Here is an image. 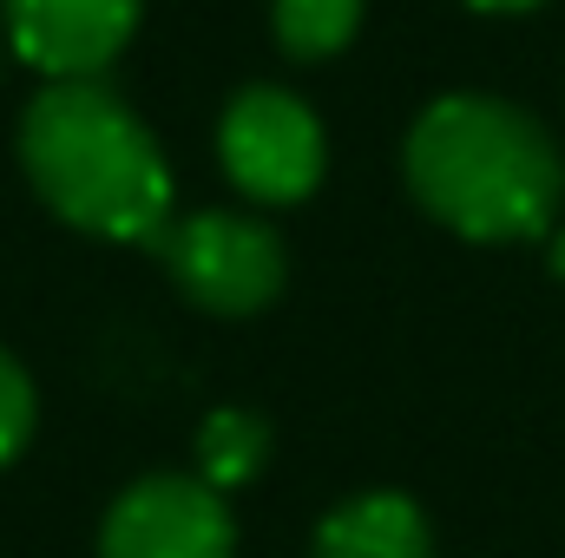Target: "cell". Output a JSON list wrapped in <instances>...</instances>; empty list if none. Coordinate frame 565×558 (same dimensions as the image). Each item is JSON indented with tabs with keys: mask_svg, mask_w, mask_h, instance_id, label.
I'll return each mask as SVG.
<instances>
[{
	"mask_svg": "<svg viewBox=\"0 0 565 558\" xmlns=\"http://www.w3.org/2000/svg\"><path fill=\"white\" fill-rule=\"evenodd\" d=\"M145 0H0V26L20 66L46 86L99 79L139 33Z\"/></svg>",
	"mask_w": 565,
	"mask_h": 558,
	"instance_id": "8992f818",
	"label": "cell"
},
{
	"mask_svg": "<svg viewBox=\"0 0 565 558\" xmlns=\"http://www.w3.org/2000/svg\"><path fill=\"white\" fill-rule=\"evenodd\" d=\"M467 7H480V13H526V7H540V0H467Z\"/></svg>",
	"mask_w": 565,
	"mask_h": 558,
	"instance_id": "8fae6325",
	"label": "cell"
},
{
	"mask_svg": "<svg viewBox=\"0 0 565 558\" xmlns=\"http://www.w3.org/2000/svg\"><path fill=\"white\" fill-rule=\"evenodd\" d=\"M191 453H198L191 473L231 500L237 486H250V480L264 473V460H270V420L250 415V408H217V415H204Z\"/></svg>",
	"mask_w": 565,
	"mask_h": 558,
	"instance_id": "ba28073f",
	"label": "cell"
},
{
	"mask_svg": "<svg viewBox=\"0 0 565 558\" xmlns=\"http://www.w3.org/2000/svg\"><path fill=\"white\" fill-rule=\"evenodd\" d=\"M20 171L40 204L106 244H158L171 224V164L139 112L99 86H40L20 112Z\"/></svg>",
	"mask_w": 565,
	"mask_h": 558,
	"instance_id": "7a4b0ae2",
	"label": "cell"
},
{
	"mask_svg": "<svg viewBox=\"0 0 565 558\" xmlns=\"http://www.w3.org/2000/svg\"><path fill=\"white\" fill-rule=\"evenodd\" d=\"M151 250H158L164 277L178 282V296L198 302L204 315H257L282 296V277H289L282 237L244 211L171 217Z\"/></svg>",
	"mask_w": 565,
	"mask_h": 558,
	"instance_id": "3957f363",
	"label": "cell"
},
{
	"mask_svg": "<svg viewBox=\"0 0 565 558\" xmlns=\"http://www.w3.org/2000/svg\"><path fill=\"white\" fill-rule=\"evenodd\" d=\"M217 158L250 204H302L329 171V139L296 93L244 86L217 119Z\"/></svg>",
	"mask_w": 565,
	"mask_h": 558,
	"instance_id": "277c9868",
	"label": "cell"
},
{
	"mask_svg": "<svg viewBox=\"0 0 565 558\" xmlns=\"http://www.w3.org/2000/svg\"><path fill=\"white\" fill-rule=\"evenodd\" d=\"M99 558H237V519L198 473H145L99 526Z\"/></svg>",
	"mask_w": 565,
	"mask_h": 558,
	"instance_id": "5b68a950",
	"label": "cell"
},
{
	"mask_svg": "<svg viewBox=\"0 0 565 558\" xmlns=\"http://www.w3.org/2000/svg\"><path fill=\"white\" fill-rule=\"evenodd\" d=\"M33 415H40V401H33V375L0 348V466L26 453V440H33Z\"/></svg>",
	"mask_w": 565,
	"mask_h": 558,
	"instance_id": "30bf717a",
	"label": "cell"
},
{
	"mask_svg": "<svg viewBox=\"0 0 565 558\" xmlns=\"http://www.w3.org/2000/svg\"><path fill=\"white\" fill-rule=\"evenodd\" d=\"M408 191L467 244H533L565 204V158L546 126L487 93H447L408 126Z\"/></svg>",
	"mask_w": 565,
	"mask_h": 558,
	"instance_id": "6da1fadb",
	"label": "cell"
},
{
	"mask_svg": "<svg viewBox=\"0 0 565 558\" xmlns=\"http://www.w3.org/2000/svg\"><path fill=\"white\" fill-rule=\"evenodd\" d=\"M546 257H553V277L565 282V224H559V230H553V250H546Z\"/></svg>",
	"mask_w": 565,
	"mask_h": 558,
	"instance_id": "7c38bea8",
	"label": "cell"
},
{
	"mask_svg": "<svg viewBox=\"0 0 565 558\" xmlns=\"http://www.w3.org/2000/svg\"><path fill=\"white\" fill-rule=\"evenodd\" d=\"M270 26L289 60H329L362 33V0H270Z\"/></svg>",
	"mask_w": 565,
	"mask_h": 558,
	"instance_id": "9c48e42d",
	"label": "cell"
},
{
	"mask_svg": "<svg viewBox=\"0 0 565 558\" xmlns=\"http://www.w3.org/2000/svg\"><path fill=\"white\" fill-rule=\"evenodd\" d=\"M309 558H434V526L408 493H355L322 513Z\"/></svg>",
	"mask_w": 565,
	"mask_h": 558,
	"instance_id": "52a82bcc",
	"label": "cell"
}]
</instances>
